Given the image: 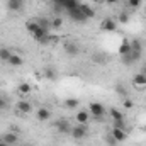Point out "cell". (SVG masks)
Instances as JSON below:
<instances>
[{"label": "cell", "mask_w": 146, "mask_h": 146, "mask_svg": "<svg viewBox=\"0 0 146 146\" xmlns=\"http://www.w3.org/2000/svg\"><path fill=\"white\" fill-rule=\"evenodd\" d=\"M26 29H27V33L34 37L37 42H41V44H49V41H51L49 34H51V33H46V31L39 26L37 21H27V22H26Z\"/></svg>", "instance_id": "1"}, {"label": "cell", "mask_w": 146, "mask_h": 146, "mask_svg": "<svg viewBox=\"0 0 146 146\" xmlns=\"http://www.w3.org/2000/svg\"><path fill=\"white\" fill-rule=\"evenodd\" d=\"M88 112H90V115L92 117H95V119H102L104 115H106V107L100 104V102H90V106H88Z\"/></svg>", "instance_id": "2"}, {"label": "cell", "mask_w": 146, "mask_h": 146, "mask_svg": "<svg viewBox=\"0 0 146 146\" xmlns=\"http://www.w3.org/2000/svg\"><path fill=\"white\" fill-rule=\"evenodd\" d=\"M70 134L73 136V139H83V138H87V134H88L87 124H75V126H72Z\"/></svg>", "instance_id": "3"}, {"label": "cell", "mask_w": 146, "mask_h": 146, "mask_svg": "<svg viewBox=\"0 0 146 146\" xmlns=\"http://www.w3.org/2000/svg\"><path fill=\"white\" fill-rule=\"evenodd\" d=\"M100 31H102V33H115V31H117V22H115V19H112V17L102 19V22H100Z\"/></svg>", "instance_id": "4"}, {"label": "cell", "mask_w": 146, "mask_h": 146, "mask_svg": "<svg viewBox=\"0 0 146 146\" xmlns=\"http://www.w3.org/2000/svg\"><path fill=\"white\" fill-rule=\"evenodd\" d=\"M63 49H65V53L68 56H78V53H80V46L75 41H66L63 44Z\"/></svg>", "instance_id": "5"}, {"label": "cell", "mask_w": 146, "mask_h": 146, "mask_svg": "<svg viewBox=\"0 0 146 146\" xmlns=\"http://www.w3.org/2000/svg\"><path fill=\"white\" fill-rule=\"evenodd\" d=\"M90 112L87 109H82L78 110L76 114H75V121H76V124H88V121H90Z\"/></svg>", "instance_id": "6"}, {"label": "cell", "mask_w": 146, "mask_h": 146, "mask_svg": "<svg viewBox=\"0 0 146 146\" xmlns=\"http://www.w3.org/2000/svg\"><path fill=\"white\" fill-rule=\"evenodd\" d=\"M36 119L39 122L49 121V119H51V110L48 109V107H39V109L36 110Z\"/></svg>", "instance_id": "7"}, {"label": "cell", "mask_w": 146, "mask_h": 146, "mask_svg": "<svg viewBox=\"0 0 146 146\" xmlns=\"http://www.w3.org/2000/svg\"><path fill=\"white\" fill-rule=\"evenodd\" d=\"M0 139H2V141H5L7 145L14 146L17 141H19V134H17V133H14V131H9V133H3Z\"/></svg>", "instance_id": "8"}, {"label": "cell", "mask_w": 146, "mask_h": 146, "mask_svg": "<svg viewBox=\"0 0 146 146\" xmlns=\"http://www.w3.org/2000/svg\"><path fill=\"white\" fill-rule=\"evenodd\" d=\"M133 85L136 88H146V75L143 73H136L133 76Z\"/></svg>", "instance_id": "9"}, {"label": "cell", "mask_w": 146, "mask_h": 146, "mask_svg": "<svg viewBox=\"0 0 146 146\" xmlns=\"http://www.w3.org/2000/svg\"><path fill=\"white\" fill-rule=\"evenodd\" d=\"M56 131H58V133H61V134H66V133H70V131H72V124H70L68 121L61 119V121H58V122H56Z\"/></svg>", "instance_id": "10"}, {"label": "cell", "mask_w": 146, "mask_h": 146, "mask_svg": "<svg viewBox=\"0 0 146 146\" xmlns=\"http://www.w3.org/2000/svg\"><path fill=\"white\" fill-rule=\"evenodd\" d=\"M110 136H112L117 143H121V141H124V139L127 138V133H126V131H122V129L112 127V129H110Z\"/></svg>", "instance_id": "11"}, {"label": "cell", "mask_w": 146, "mask_h": 146, "mask_svg": "<svg viewBox=\"0 0 146 146\" xmlns=\"http://www.w3.org/2000/svg\"><path fill=\"white\" fill-rule=\"evenodd\" d=\"M17 110H19L21 114H29V112L33 110V106H31V102H27V100H17Z\"/></svg>", "instance_id": "12"}, {"label": "cell", "mask_w": 146, "mask_h": 146, "mask_svg": "<svg viewBox=\"0 0 146 146\" xmlns=\"http://www.w3.org/2000/svg\"><path fill=\"white\" fill-rule=\"evenodd\" d=\"M80 10H82V14L87 17V21H90V19H94L95 17V10L90 7V5H85V3H80Z\"/></svg>", "instance_id": "13"}, {"label": "cell", "mask_w": 146, "mask_h": 146, "mask_svg": "<svg viewBox=\"0 0 146 146\" xmlns=\"http://www.w3.org/2000/svg\"><path fill=\"white\" fill-rule=\"evenodd\" d=\"M68 14H70V17H72L75 22H85V21H87V17H85V15L82 14L80 7H78V9H75V10H70Z\"/></svg>", "instance_id": "14"}, {"label": "cell", "mask_w": 146, "mask_h": 146, "mask_svg": "<svg viewBox=\"0 0 146 146\" xmlns=\"http://www.w3.org/2000/svg\"><path fill=\"white\" fill-rule=\"evenodd\" d=\"M78 7H80V2H78V0H63V3H61V9H65L66 12L75 10V9H78Z\"/></svg>", "instance_id": "15"}, {"label": "cell", "mask_w": 146, "mask_h": 146, "mask_svg": "<svg viewBox=\"0 0 146 146\" xmlns=\"http://www.w3.org/2000/svg\"><path fill=\"white\" fill-rule=\"evenodd\" d=\"M127 53H131V41L122 39V42H121V46H119V54L124 56V54H127Z\"/></svg>", "instance_id": "16"}, {"label": "cell", "mask_w": 146, "mask_h": 146, "mask_svg": "<svg viewBox=\"0 0 146 146\" xmlns=\"http://www.w3.org/2000/svg\"><path fill=\"white\" fill-rule=\"evenodd\" d=\"M10 66H21L22 63H24V60H22V56L21 54H15V53H12V56H10V60L7 61Z\"/></svg>", "instance_id": "17"}, {"label": "cell", "mask_w": 146, "mask_h": 146, "mask_svg": "<svg viewBox=\"0 0 146 146\" xmlns=\"http://www.w3.org/2000/svg\"><path fill=\"white\" fill-rule=\"evenodd\" d=\"M17 92H19V94H22V95H27V94H31V92H33V87H31L27 82H22V83H19Z\"/></svg>", "instance_id": "18"}, {"label": "cell", "mask_w": 146, "mask_h": 146, "mask_svg": "<svg viewBox=\"0 0 146 146\" xmlns=\"http://www.w3.org/2000/svg\"><path fill=\"white\" fill-rule=\"evenodd\" d=\"M22 3H24V2H15V0H9V2H7V9H9V10H12V12H19V10L22 9Z\"/></svg>", "instance_id": "19"}, {"label": "cell", "mask_w": 146, "mask_h": 146, "mask_svg": "<svg viewBox=\"0 0 146 146\" xmlns=\"http://www.w3.org/2000/svg\"><path fill=\"white\" fill-rule=\"evenodd\" d=\"M109 115L112 117V121H122V119H124V114L119 109H115V107L109 109Z\"/></svg>", "instance_id": "20"}, {"label": "cell", "mask_w": 146, "mask_h": 146, "mask_svg": "<svg viewBox=\"0 0 146 146\" xmlns=\"http://www.w3.org/2000/svg\"><path fill=\"white\" fill-rule=\"evenodd\" d=\"M10 56H12V51L9 49V48H0V61H9L10 60Z\"/></svg>", "instance_id": "21"}, {"label": "cell", "mask_w": 146, "mask_h": 146, "mask_svg": "<svg viewBox=\"0 0 146 146\" xmlns=\"http://www.w3.org/2000/svg\"><path fill=\"white\" fill-rule=\"evenodd\" d=\"M78 104H80V100L75 99V97H68V99L65 100V107H66V109H76Z\"/></svg>", "instance_id": "22"}, {"label": "cell", "mask_w": 146, "mask_h": 146, "mask_svg": "<svg viewBox=\"0 0 146 146\" xmlns=\"http://www.w3.org/2000/svg\"><path fill=\"white\" fill-rule=\"evenodd\" d=\"M36 21L39 22V26H41L46 33H49V31H51V22H49L48 19H41V17H39V19H36Z\"/></svg>", "instance_id": "23"}, {"label": "cell", "mask_w": 146, "mask_h": 146, "mask_svg": "<svg viewBox=\"0 0 146 146\" xmlns=\"http://www.w3.org/2000/svg\"><path fill=\"white\" fill-rule=\"evenodd\" d=\"M61 26H63V19L61 17H54L51 21V29H60Z\"/></svg>", "instance_id": "24"}, {"label": "cell", "mask_w": 146, "mask_h": 146, "mask_svg": "<svg viewBox=\"0 0 146 146\" xmlns=\"http://www.w3.org/2000/svg\"><path fill=\"white\" fill-rule=\"evenodd\" d=\"M131 49H133V51L143 53V46H141V42H139L138 39H133V41H131Z\"/></svg>", "instance_id": "25"}, {"label": "cell", "mask_w": 146, "mask_h": 146, "mask_svg": "<svg viewBox=\"0 0 146 146\" xmlns=\"http://www.w3.org/2000/svg\"><path fill=\"white\" fill-rule=\"evenodd\" d=\"M112 127H117V129H122V131H126L127 129V126H126V121L122 119V121H112Z\"/></svg>", "instance_id": "26"}, {"label": "cell", "mask_w": 146, "mask_h": 146, "mask_svg": "<svg viewBox=\"0 0 146 146\" xmlns=\"http://www.w3.org/2000/svg\"><path fill=\"white\" fill-rule=\"evenodd\" d=\"M117 19H119V22H121V24H127V22H129V14L124 10V12H121V14H119V17H117Z\"/></svg>", "instance_id": "27"}, {"label": "cell", "mask_w": 146, "mask_h": 146, "mask_svg": "<svg viewBox=\"0 0 146 146\" xmlns=\"http://www.w3.org/2000/svg\"><path fill=\"white\" fill-rule=\"evenodd\" d=\"M44 76L48 78V80H54V70L51 68V66H48V68H44Z\"/></svg>", "instance_id": "28"}, {"label": "cell", "mask_w": 146, "mask_h": 146, "mask_svg": "<svg viewBox=\"0 0 146 146\" xmlns=\"http://www.w3.org/2000/svg\"><path fill=\"white\" fill-rule=\"evenodd\" d=\"M141 5V0H127V7L129 9H138Z\"/></svg>", "instance_id": "29"}, {"label": "cell", "mask_w": 146, "mask_h": 146, "mask_svg": "<svg viewBox=\"0 0 146 146\" xmlns=\"http://www.w3.org/2000/svg\"><path fill=\"white\" fill-rule=\"evenodd\" d=\"M122 106H124V109H133V107H134V102H133L131 99H126V100L122 102Z\"/></svg>", "instance_id": "30"}, {"label": "cell", "mask_w": 146, "mask_h": 146, "mask_svg": "<svg viewBox=\"0 0 146 146\" xmlns=\"http://www.w3.org/2000/svg\"><path fill=\"white\" fill-rule=\"evenodd\" d=\"M107 143H109L110 146H114V145H115V143H117V141H115V139H114V138H112V136H110V134H109V136H107Z\"/></svg>", "instance_id": "31"}, {"label": "cell", "mask_w": 146, "mask_h": 146, "mask_svg": "<svg viewBox=\"0 0 146 146\" xmlns=\"http://www.w3.org/2000/svg\"><path fill=\"white\" fill-rule=\"evenodd\" d=\"M5 106H7V104H5V100H3V99L0 97V110H2V109H5Z\"/></svg>", "instance_id": "32"}, {"label": "cell", "mask_w": 146, "mask_h": 146, "mask_svg": "<svg viewBox=\"0 0 146 146\" xmlns=\"http://www.w3.org/2000/svg\"><path fill=\"white\" fill-rule=\"evenodd\" d=\"M92 3H97V5H100V3H106V0H90Z\"/></svg>", "instance_id": "33"}, {"label": "cell", "mask_w": 146, "mask_h": 146, "mask_svg": "<svg viewBox=\"0 0 146 146\" xmlns=\"http://www.w3.org/2000/svg\"><path fill=\"white\" fill-rule=\"evenodd\" d=\"M119 0H106V3H109V5H114V3H117Z\"/></svg>", "instance_id": "34"}, {"label": "cell", "mask_w": 146, "mask_h": 146, "mask_svg": "<svg viewBox=\"0 0 146 146\" xmlns=\"http://www.w3.org/2000/svg\"><path fill=\"white\" fill-rule=\"evenodd\" d=\"M0 146H10V145H7L5 141H2V139H0Z\"/></svg>", "instance_id": "35"}, {"label": "cell", "mask_w": 146, "mask_h": 146, "mask_svg": "<svg viewBox=\"0 0 146 146\" xmlns=\"http://www.w3.org/2000/svg\"><path fill=\"white\" fill-rule=\"evenodd\" d=\"M141 73H143V75H146V63H145V66H143V70H141Z\"/></svg>", "instance_id": "36"}, {"label": "cell", "mask_w": 146, "mask_h": 146, "mask_svg": "<svg viewBox=\"0 0 146 146\" xmlns=\"http://www.w3.org/2000/svg\"><path fill=\"white\" fill-rule=\"evenodd\" d=\"M143 131H145V133H146V124H145V127H143Z\"/></svg>", "instance_id": "37"}, {"label": "cell", "mask_w": 146, "mask_h": 146, "mask_svg": "<svg viewBox=\"0 0 146 146\" xmlns=\"http://www.w3.org/2000/svg\"><path fill=\"white\" fill-rule=\"evenodd\" d=\"M15 2H24V0H15Z\"/></svg>", "instance_id": "38"}, {"label": "cell", "mask_w": 146, "mask_h": 146, "mask_svg": "<svg viewBox=\"0 0 146 146\" xmlns=\"http://www.w3.org/2000/svg\"><path fill=\"white\" fill-rule=\"evenodd\" d=\"M0 138H2V136H0Z\"/></svg>", "instance_id": "39"}]
</instances>
